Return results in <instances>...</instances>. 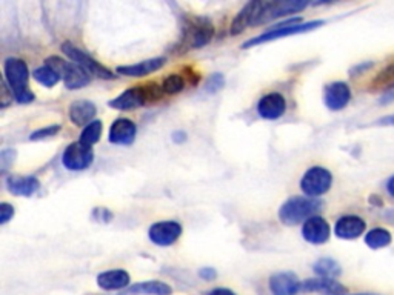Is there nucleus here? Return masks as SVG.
<instances>
[{"instance_id":"1","label":"nucleus","mask_w":394,"mask_h":295,"mask_svg":"<svg viewBox=\"0 0 394 295\" xmlns=\"http://www.w3.org/2000/svg\"><path fill=\"white\" fill-rule=\"evenodd\" d=\"M322 208V203L311 197H291L279 209V219L288 226H294L302 222L314 217V214Z\"/></svg>"},{"instance_id":"2","label":"nucleus","mask_w":394,"mask_h":295,"mask_svg":"<svg viewBox=\"0 0 394 295\" xmlns=\"http://www.w3.org/2000/svg\"><path fill=\"white\" fill-rule=\"evenodd\" d=\"M5 79L11 88V94L19 103H31L34 94L28 88V66L22 59L10 57L3 65Z\"/></svg>"},{"instance_id":"3","label":"nucleus","mask_w":394,"mask_h":295,"mask_svg":"<svg viewBox=\"0 0 394 295\" xmlns=\"http://www.w3.org/2000/svg\"><path fill=\"white\" fill-rule=\"evenodd\" d=\"M323 24H325L323 20H311V22H300V19L286 20V22L279 24V26L273 28V30L262 34V36L252 37L248 42H245L242 48H251V46H256L260 44H266V42H271V40H277V39H284L288 36H296V34L313 31L316 30V28L322 26Z\"/></svg>"},{"instance_id":"4","label":"nucleus","mask_w":394,"mask_h":295,"mask_svg":"<svg viewBox=\"0 0 394 295\" xmlns=\"http://www.w3.org/2000/svg\"><path fill=\"white\" fill-rule=\"evenodd\" d=\"M160 87H154L153 83L150 85H140L123 91L122 94H119L116 98H112L111 102H108L110 108L121 109V111H130L140 108L142 105H145L148 100H157L162 96Z\"/></svg>"},{"instance_id":"5","label":"nucleus","mask_w":394,"mask_h":295,"mask_svg":"<svg viewBox=\"0 0 394 295\" xmlns=\"http://www.w3.org/2000/svg\"><path fill=\"white\" fill-rule=\"evenodd\" d=\"M46 66L53 68L54 71L60 75V79L65 83L68 89H80L87 87L91 80L89 74L85 69L76 65L73 62L63 60L58 57V55H53V57L46 59Z\"/></svg>"},{"instance_id":"6","label":"nucleus","mask_w":394,"mask_h":295,"mask_svg":"<svg viewBox=\"0 0 394 295\" xmlns=\"http://www.w3.org/2000/svg\"><path fill=\"white\" fill-rule=\"evenodd\" d=\"M214 36L213 24L203 17H189L185 25L184 46L188 49L202 48L209 44Z\"/></svg>"},{"instance_id":"7","label":"nucleus","mask_w":394,"mask_h":295,"mask_svg":"<svg viewBox=\"0 0 394 295\" xmlns=\"http://www.w3.org/2000/svg\"><path fill=\"white\" fill-rule=\"evenodd\" d=\"M333 185V175L327 168L322 166H313L304 174L300 180V189L304 191L307 197H320L329 191Z\"/></svg>"},{"instance_id":"8","label":"nucleus","mask_w":394,"mask_h":295,"mask_svg":"<svg viewBox=\"0 0 394 295\" xmlns=\"http://www.w3.org/2000/svg\"><path fill=\"white\" fill-rule=\"evenodd\" d=\"M62 51H63V54L68 55V57L73 60V63H76V65H79L80 68L85 69V71L89 75L94 74V75L101 77V79H105V80L114 79V74H112L110 69H107L103 65H101V63L91 57L89 54L83 53L82 49L74 46L73 44H69V42H65V44L62 45Z\"/></svg>"},{"instance_id":"9","label":"nucleus","mask_w":394,"mask_h":295,"mask_svg":"<svg viewBox=\"0 0 394 295\" xmlns=\"http://www.w3.org/2000/svg\"><path fill=\"white\" fill-rule=\"evenodd\" d=\"M94 152L93 148L79 142L68 145V148L62 156V163L68 171H85L93 165Z\"/></svg>"},{"instance_id":"10","label":"nucleus","mask_w":394,"mask_h":295,"mask_svg":"<svg viewBox=\"0 0 394 295\" xmlns=\"http://www.w3.org/2000/svg\"><path fill=\"white\" fill-rule=\"evenodd\" d=\"M265 5H266L265 2H257V0L246 3L233 19V24H231V30H230L231 36H237V34L243 33L250 25H257L259 19L264 12Z\"/></svg>"},{"instance_id":"11","label":"nucleus","mask_w":394,"mask_h":295,"mask_svg":"<svg viewBox=\"0 0 394 295\" xmlns=\"http://www.w3.org/2000/svg\"><path fill=\"white\" fill-rule=\"evenodd\" d=\"M182 235V226L178 222L166 220V222H157L148 231V237L150 240L157 246H171L179 240Z\"/></svg>"},{"instance_id":"12","label":"nucleus","mask_w":394,"mask_h":295,"mask_svg":"<svg viewBox=\"0 0 394 295\" xmlns=\"http://www.w3.org/2000/svg\"><path fill=\"white\" fill-rule=\"evenodd\" d=\"M351 100V89L348 83L333 82L323 89V102L329 111H342Z\"/></svg>"},{"instance_id":"13","label":"nucleus","mask_w":394,"mask_h":295,"mask_svg":"<svg viewBox=\"0 0 394 295\" xmlns=\"http://www.w3.org/2000/svg\"><path fill=\"white\" fill-rule=\"evenodd\" d=\"M367 231V223L359 215H342L334 224V234L342 240H356Z\"/></svg>"},{"instance_id":"14","label":"nucleus","mask_w":394,"mask_h":295,"mask_svg":"<svg viewBox=\"0 0 394 295\" xmlns=\"http://www.w3.org/2000/svg\"><path fill=\"white\" fill-rule=\"evenodd\" d=\"M329 235H332V228H329L328 222L319 215L308 219L302 226V237L305 238V242L311 244L327 243Z\"/></svg>"},{"instance_id":"15","label":"nucleus","mask_w":394,"mask_h":295,"mask_svg":"<svg viewBox=\"0 0 394 295\" xmlns=\"http://www.w3.org/2000/svg\"><path fill=\"white\" fill-rule=\"evenodd\" d=\"M286 111V100L282 94L270 93L260 98L257 103V112L266 120H276L282 117Z\"/></svg>"},{"instance_id":"16","label":"nucleus","mask_w":394,"mask_h":295,"mask_svg":"<svg viewBox=\"0 0 394 295\" xmlns=\"http://www.w3.org/2000/svg\"><path fill=\"white\" fill-rule=\"evenodd\" d=\"M302 289V283L293 272H277L270 278V291L273 295H296Z\"/></svg>"},{"instance_id":"17","label":"nucleus","mask_w":394,"mask_h":295,"mask_svg":"<svg viewBox=\"0 0 394 295\" xmlns=\"http://www.w3.org/2000/svg\"><path fill=\"white\" fill-rule=\"evenodd\" d=\"M137 128L130 118H117L110 128L108 140L114 145H131L136 138Z\"/></svg>"},{"instance_id":"18","label":"nucleus","mask_w":394,"mask_h":295,"mask_svg":"<svg viewBox=\"0 0 394 295\" xmlns=\"http://www.w3.org/2000/svg\"><path fill=\"white\" fill-rule=\"evenodd\" d=\"M130 274L123 269H111L105 271L97 276V285L103 291H119L125 289L130 285Z\"/></svg>"},{"instance_id":"19","label":"nucleus","mask_w":394,"mask_h":295,"mask_svg":"<svg viewBox=\"0 0 394 295\" xmlns=\"http://www.w3.org/2000/svg\"><path fill=\"white\" fill-rule=\"evenodd\" d=\"M96 105L89 100H76L68 108V116L77 126H88L96 116Z\"/></svg>"},{"instance_id":"20","label":"nucleus","mask_w":394,"mask_h":295,"mask_svg":"<svg viewBox=\"0 0 394 295\" xmlns=\"http://www.w3.org/2000/svg\"><path fill=\"white\" fill-rule=\"evenodd\" d=\"M166 59L165 57H154V59H148L144 62L135 63V65H125V66H119L117 73L126 75V77H144L151 73H156L157 69H160L162 66L165 65Z\"/></svg>"},{"instance_id":"21","label":"nucleus","mask_w":394,"mask_h":295,"mask_svg":"<svg viewBox=\"0 0 394 295\" xmlns=\"http://www.w3.org/2000/svg\"><path fill=\"white\" fill-rule=\"evenodd\" d=\"M302 289L309 292H323L328 295H343L347 292V287L342 286L339 282H336L334 278H309L307 282L302 283Z\"/></svg>"},{"instance_id":"22","label":"nucleus","mask_w":394,"mask_h":295,"mask_svg":"<svg viewBox=\"0 0 394 295\" xmlns=\"http://www.w3.org/2000/svg\"><path fill=\"white\" fill-rule=\"evenodd\" d=\"M6 186H8V191L14 195L20 197H30L39 189V180L30 177V175H11L6 180Z\"/></svg>"},{"instance_id":"23","label":"nucleus","mask_w":394,"mask_h":295,"mask_svg":"<svg viewBox=\"0 0 394 295\" xmlns=\"http://www.w3.org/2000/svg\"><path fill=\"white\" fill-rule=\"evenodd\" d=\"M126 292H128V295H171L173 289L170 285L153 280V282H140L132 285Z\"/></svg>"},{"instance_id":"24","label":"nucleus","mask_w":394,"mask_h":295,"mask_svg":"<svg viewBox=\"0 0 394 295\" xmlns=\"http://www.w3.org/2000/svg\"><path fill=\"white\" fill-rule=\"evenodd\" d=\"M391 243H393V234L385 228H372L365 234V244L372 251L388 248Z\"/></svg>"},{"instance_id":"25","label":"nucleus","mask_w":394,"mask_h":295,"mask_svg":"<svg viewBox=\"0 0 394 295\" xmlns=\"http://www.w3.org/2000/svg\"><path fill=\"white\" fill-rule=\"evenodd\" d=\"M314 272L323 278H336L342 274L341 265L333 258H320L313 266Z\"/></svg>"},{"instance_id":"26","label":"nucleus","mask_w":394,"mask_h":295,"mask_svg":"<svg viewBox=\"0 0 394 295\" xmlns=\"http://www.w3.org/2000/svg\"><path fill=\"white\" fill-rule=\"evenodd\" d=\"M33 75L34 79H36V82H39L40 85H44L46 88H53L54 85H58L60 80V75L55 73L53 68H49L46 65L37 68L36 71L33 73Z\"/></svg>"},{"instance_id":"27","label":"nucleus","mask_w":394,"mask_h":295,"mask_svg":"<svg viewBox=\"0 0 394 295\" xmlns=\"http://www.w3.org/2000/svg\"><path fill=\"white\" fill-rule=\"evenodd\" d=\"M102 129H103L102 122L101 120H93L88 126L83 128L82 136H80V142L88 145V146L97 143L98 140H101Z\"/></svg>"},{"instance_id":"28","label":"nucleus","mask_w":394,"mask_h":295,"mask_svg":"<svg viewBox=\"0 0 394 295\" xmlns=\"http://www.w3.org/2000/svg\"><path fill=\"white\" fill-rule=\"evenodd\" d=\"M185 88V79L179 74H171L162 83V89L165 94H178Z\"/></svg>"},{"instance_id":"29","label":"nucleus","mask_w":394,"mask_h":295,"mask_svg":"<svg viewBox=\"0 0 394 295\" xmlns=\"http://www.w3.org/2000/svg\"><path fill=\"white\" fill-rule=\"evenodd\" d=\"M375 83L377 87H382L384 91L394 88V65L386 66L385 69H382L379 75L375 79Z\"/></svg>"},{"instance_id":"30","label":"nucleus","mask_w":394,"mask_h":295,"mask_svg":"<svg viewBox=\"0 0 394 295\" xmlns=\"http://www.w3.org/2000/svg\"><path fill=\"white\" fill-rule=\"evenodd\" d=\"M60 131V125H51V126H46V128H42L34 131L33 134L30 136V140H42V138H46V137H53L58 134Z\"/></svg>"},{"instance_id":"31","label":"nucleus","mask_w":394,"mask_h":295,"mask_svg":"<svg viewBox=\"0 0 394 295\" xmlns=\"http://www.w3.org/2000/svg\"><path fill=\"white\" fill-rule=\"evenodd\" d=\"M223 83H225L223 75L219 74V73H216L208 79L207 91H209V93H216V91H219V89L223 88Z\"/></svg>"},{"instance_id":"32","label":"nucleus","mask_w":394,"mask_h":295,"mask_svg":"<svg viewBox=\"0 0 394 295\" xmlns=\"http://www.w3.org/2000/svg\"><path fill=\"white\" fill-rule=\"evenodd\" d=\"M14 217V206L10 203H2L0 205V223L5 224L8 223Z\"/></svg>"},{"instance_id":"33","label":"nucleus","mask_w":394,"mask_h":295,"mask_svg":"<svg viewBox=\"0 0 394 295\" xmlns=\"http://www.w3.org/2000/svg\"><path fill=\"white\" fill-rule=\"evenodd\" d=\"M391 102H394V88L384 91L381 100H379V103H381V105H388Z\"/></svg>"},{"instance_id":"34","label":"nucleus","mask_w":394,"mask_h":295,"mask_svg":"<svg viewBox=\"0 0 394 295\" xmlns=\"http://www.w3.org/2000/svg\"><path fill=\"white\" fill-rule=\"evenodd\" d=\"M377 126H393L394 128V114H390V116H384L379 118V120L376 122Z\"/></svg>"},{"instance_id":"35","label":"nucleus","mask_w":394,"mask_h":295,"mask_svg":"<svg viewBox=\"0 0 394 295\" xmlns=\"http://www.w3.org/2000/svg\"><path fill=\"white\" fill-rule=\"evenodd\" d=\"M199 276H200L202 278H205V280H213V278H216V271H214V269H208V268L200 269V271H199Z\"/></svg>"},{"instance_id":"36","label":"nucleus","mask_w":394,"mask_h":295,"mask_svg":"<svg viewBox=\"0 0 394 295\" xmlns=\"http://www.w3.org/2000/svg\"><path fill=\"white\" fill-rule=\"evenodd\" d=\"M208 295H236L233 291L227 289V287H216V289L211 291Z\"/></svg>"},{"instance_id":"37","label":"nucleus","mask_w":394,"mask_h":295,"mask_svg":"<svg viewBox=\"0 0 394 295\" xmlns=\"http://www.w3.org/2000/svg\"><path fill=\"white\" fill-rule=\"evenodd\" d=\"M385 188H386V193H388L390 197H393V199H394V174L391 175L388 180H386V186Z\"/></svg>"},{"instance_id":"38","label":"nucleus","mask_w":394,"mask_h":295,"mask_svg":"<svg viewBox=\"0 0 394 295\" xmlns=\"http://www.w3.org/2000/svg\"><path fill=\"white\" fill-rule=\"evenodd\" d=\"M372 66V62H367V63H361V65L359 66H356L354 69H353V73H361V71H365V69H368V68H371Z\"/></svg>"},{"instance_id":"39","label":"nucleus","mask_w":394,"mask_h":295,"mask_svg":"<svg viewBox=\"0 0 394 295\" xmlns=\"http://www.w3.org/2000/svg\"><path fill=\"white\" fill-rule=\"evenodd\" d=\"M345 295V294H343ZM351 295H375V294H351Z\"/></svg>"}]
</instances>
